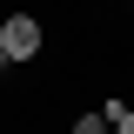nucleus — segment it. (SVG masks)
<instances>
[{
	"label": "nucleus",
	"mask_w": 134,
	"mask_h": 134,
	"mask_svg": "<svg viewBox=\"0 0 134 134\" xmlns=\"http://www.w3.org/2000/svg\"><path fill=\"white\" fill-rule=\"evenodd\" d=\"M0 47H7V60H34V54H40V20L34 14H7Z\"/></svg>",
	"instance_id": "obj_1"
},
{
	"label": "nucleus",
	"mask_w": 134,
	"mask_h": 134,
	"mask_svg": "<svg viewBox=\"0 0 134 134\" xmlns=\"http://www.w3.org/2000/svg\"><path fill=\"white\" fill-rule=\"evenodd\" d=\"M100 121H107L114 134H134V107H121V100H114V107H100Z\"/></svg>",
	"instance_id": "obj_2"
},
{
	"label": "nucleus",
	"mask_w": 134,
	"mask_h": 134,
	"mask_svg": "<svg viewBox=\"0 0 134 134\" xmlns=\"http://www.w3.org/2000/svg\"><path fill=\"white\" fill-rule=\"evenodd\" d=\"M74 134H107V121H100V114H81V121H74Z\"/></svg>",
	"instance_id": "obj_3"
},
{
	"label": "nucleus",
	"mask_w": 134,
	"mask_h": 134,
	"mask_svg": "<svg viewBox=\"0 0 134 134\" xmlns=\"http://www.w3.org/2000/svg\"><path fill=\"white\" fill-rule=\"evenodd\" d=\"M0 67H7V47H0Z\"/></svg>",
	"instance_id": "obj_4"
}]
</instances>
